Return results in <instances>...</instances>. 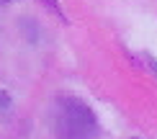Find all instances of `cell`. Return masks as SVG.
<instances>
[{
    "label": "cell",
    "instance_id": "4",
    "mask_svg": "<svg viewBox=\"0 0 157 139\" xmlns=\"http://www.w3.org/2000/svg\"><path fill=\"white\" fill-rule=\"evenodd\" d=\"M8 3H13V0H0V5H8Z\"/></svg>",
    "mask_w": 157,
    "mask_h": 139
},
{
    "label": "cell",
    "instance_id": "3",
    "mask_svg": "<svg viewBox=\"0 0 157 139\" xmlns=\"http://www.w3.org/2000/svg\"><path fill=\"white\" fill-rule=\"evenodd\" d=\"M8 106H10V98H8V93H3V90H0V111H5Z\"/></svg>",
    "mask_w": 157,
    "mask_h": 139
},
{
    "label": "cell",
    "instance_id": "1",
    "mask_svg": "<svg viewBox=\"0 0 157 139\" xmlns=\"http://www.w3.org/2000/svg\"><path fill=\"white\" fill-rule=\"evenodd\" d=\"M54 134L57 139H95L98 118L93 108L80 98H59L54 114Z\"/></svg>",
    "mask_w": 157,
    "mask_h": 139
},
{
    "label": "cell",
    "instance_id": "2",
    "mask_svg": "<svg viewBox=\"0 0 157 139\" xmlns=\"http://www.w3.org/2000/svg\"><path fill=\"white\" fill-rule=\"evenodd\" d=\"M44 3H47V8H49V10H54L59 18H64V16H62V8L57 5V0H44Z\"/></svg>",
    "mask_w": 157,
    "mask_h": 139
}]
</instances>
